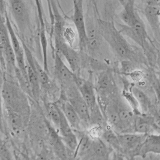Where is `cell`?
<instances>
[{
  "mask_svg": "<svg viewBox=\"0 0 160 160\" xmlns=\"http://www.w3.org/2000/svg\"><path fill=\"white\" fill-rule=\"evenodd\" d=\"M98 25L99 33L115 54L124 61L131 60L134 56L133 47L117 28L114 23L99 19Z\"/></svg>",
  "mask_w": 160,
  "mask_h": 160,
  "instance_id": "6da1fadb",
  "label": "cell"
},
{
  "mask_svg": "<svg viewBox=\"0 0 160 160\" xmlns=\"http://www.w3.org/2000/svg\"><path fill=\"white\" fill-rule=\"evenodd\" d=\"M11 14L21 34L30 31L31 20L29 10L25 0H8Z\"/></svg>",
  "mask_w": 160,
  "mask_h": 160,
  "instance_id": "7a4b0ae2",
  "label": "cell"
},
{
  "mask_svg": "<svg viewBox=\"0 0 160 160\" xmlns=\"http://www.w3.org/2000/svg\"><path fill=\"white\" fill-rule=\"evenodd\" d=\"M118 25L120 28L118 29L123 35L129 38L139 46L144 49L148 43L147 40L149 38L144 24L139 17L132 26H128L125 24Z\"/></svg>",
  "mask_w": 160,
  "mask_h": 160,
  "instance_id": "3957f363",
  "label": "cell"
},
{
  "mask_svg": "<svg viewBox=\"0 0 160 160\" xmlns=\"http://www.w3.org/2000/svg\"><path fill=\"white\" fill-rule=\"evenodd\" d=\"M55 44L56 52L62 54L73 73L77 72L80 67V57L77 51H75L59 36L56 37Z\"/></svg>",
  "mask_w": 160,
  "mask_h": 160,
  "instance_id": "277c9868",
  "label": "cell"
},
{
  "mask_svg": "<svg viewBox=\"0 0 160 160\" xmlns=\"http://www.w3.org/2000/svg\"><path fill=\"white\" fill-rule=\"evenodd\" d=\"M73 21L78 35L79 46L81 49H84L86 42V31L85 15L83 8V0H74V13Z\"/></svg>",
  "mask_w": 160,
  "mask_h": 160,
  "instance_id": "5b68a950",
  "label": "cell"
},
{
  "mask_svg": "<svg viewBox=\"0 0 160 160\" xmlns=\"http://www.w3.org/2000/svg\"><path fill=\"white\" fill-rule=\"evenodd\" d=\"M54 74L58 80L63 85L70 84L75 79V73L69 68L56 52L54 57Z\"/></svg>",
  "mask_w": 160,
  "mask_h": 160,
  "instance_id": "8992f818",
  "label": "cell"
},
{
  "mask_svg": "<svg viewBox=\"0 0 160 160\" xmlns=\"http://www.w3.org/2000/svg\"><path fill=\"white\" fill-rule=\"evenodd\" d=\"M147 134H124L118 136L120 147L127 150L137 149L143 142Z\"/></svg>",
  "mask_w": 160,
  "mask_h": 160,
  "instance_id": "52a82bcc",
  "label": "cell"
},
{
  "mask_svg": "<svg viewBox=\"0 0 160 160\" xmlns=\"http://www.w3.org/2000/svg\"><path fill=\"white\" fill-rule=\"evenodd\" d=\"M69 102L75 109L81 121L88 123L90 122L89 109L80 92L74 95L69 98Z\"/></svg>",
  "mask_w": 160,
  "mask_h": 160,
  "instance_id": "ba28073f",
  "label": "cell"
},
{
  "mask_svg": "<svg viewBox=\"0 0 160 160\" xmlns=\"http://www.w3.org/2000/svg\"><path fill=\"white\" fill-rule=\"evenodd\" d=\"M138 151V155L142 157L150 152L160 154V136L150 135L146 137L144 140L139 147Z\"/></svg>",
  "mask_w": 160,
  "mask_h": 160,
  "instance_id": "9c48e42d",
  "label": "cell"
},
{
  "mask_svg": "<svg viewBox=\"0 0 160 160\" xmlns=\"http://www.w3.org/2000/svg\"><path fill=\"white\" fill-rule=\"evenodd\" d=\"M135 0H127L124 3V8L120 14L121 20L125 25L132 26L139 18L135 8Z\"/></svg>",
  "mask_w": 160,
  "mask_h": 160,
  "instance_id": "30bf717a",
  "label": "cell"
},
{
  "mask_svg": "<svg viewBox=\"0 0 160 160\" xmlns=\"http://www.w3.org/2000/svg\"><path fill=\"white\" fill-rule=\"evenodd\" d=\"M146 18L153 32L157 36L160 33V9L158 6L147 5L145 9Z\"/></svg>",
  "mask_w": 160,
  "mask_h": 160,
  "instance_id": "8fae6325",
  "label": "cell"
},
{
  "mask_svg": "<svg viewBox=\"0 0 160 160\" xmlns=\"http://www.w3.org/2000/svg\"><path fill=\"white\" fill-rule=\"evenodd\" d=\"M61 109L71 128H73L75 130H80L81 128V119L69 102L68 101L63 103Z\"/></svg>",
  "mask_w": 160,
  "mask_h": 160,
  "instance_id": "7c38bea8",
  "label": "cell"
},
{
  "mask_svg": "<svg viewBox=\"0 0 160 160\" xmlns=\"http://www.w3.org/2000/svg\"><path fill=\"white\" fill-rule=\"evenodd\" d=\"M79 92L89 109L97 104L94 88L89 81H85L79 86Z\"/></svg>",
  "mask_w": 160,
  "mask_h": 160,
  "instance_id": "4fadbf2b",
  "label": "cell"
},
{
  "mask_svg": "<svg viewBox=\"0 0 160 160\" xmlns=\"http://www.w3.org/2000/svg\"><path fill=\"white\" fill-rule=\"evenodd\" d=\"M6 117L10 128L12 132L15 133H20L22 129V122L18 115L9 107L6 108Z\"/></svg>",
  "mask_w": 160,
  "mask_h": 160,
  "instance_id": "5bb4252c",
  "label": "cell"
},
{
  "mask_svg": "<svg viewBox=\"0 0 160 160\" xmlns=\"http://www.w3.org/2000/svg\"><path fill=\"white\" fill-rule=\"evenodd\" d=\"M93 139L87 134H84L78 141L77 148L75 151V157L77 155L84 156L91 153Z\"/></svg>",
  "mask_w": 160,
  "mask_h": 160,
  "instance_id": "9a60e30c",
  "label": "cell"
},
{
  "mask_svg": "<svg viewBox=\"0 0 160 160\" xmlns=\"http://www.w3.org/2000/svg\"><path fill=\"white\" fill-rule=\"evenodd\" d=\"M91 152L98 158H106L109 153V149L103 140L96 138L93 139Z\"/></svg>",
  "mask_w": 160,
  "mask_h": 160,
  "instance_id": "2e32d148",
  "label": "cell"
},
{
  "mask_svg": "<svg viewBox=\"0 0 160 160\" xmlns=\"http://www.w3.org/2000/svg\"><path fill=\"white\" fill-rule=\"evenodd\" d=\"M152 122L151 118L147 117H138L135 120V131L139 134H147L151 130Z\"/></svg>",
  "mask_w": 160,
  "mask_h": 160,
  "instance_id": "e0dca14e",
  "label": "cell"
},
{
  "mask_svg": "<svg viewBox=\"0 0 160 160\" xmlns=\"http://www.w3.org/2000/svg\"><path fill=\"white\" fill-rule=\"evenodd\" d=\"M132 93L136 99L139 107L142 111L146 112L148 110L149 100L146 95L142 90L137 87L132 88Z\"/></svg>",
  "mask_w": 160,
  "mask_h": 160,
  "instance_id": "ac0fdd59",
  "label": "cell"
},
{
  "mask_svg": "<svg viewBox=\"0 0 160 160\" xmlns=\"http://www.w3.org/2000/svg\"><path fill=\"white\" fill-rule=\"evenodd\" d=\"M60 108L55 104H49L48 106V113L51 121L58 130L60 121Z\"/></svg>",
  "mask_w": 160,
  "mask_h": 160,
  "instance_id": "d6986e66",
  "label": "cell"
},
{
  "mask_svg": "<svg viewBox=\"0 0 160 160\" xmlns=\"http://www.w3.org/2000/svg\"><path fill=\"white\" fill-rule=\"evenodd\" d=\"M62 142L70 151L75 152L78 145V140L76 134L72 131L66 135L61 136Z\"/></svg>",
  "mask_w": 160,
  "mask_h": 160,
  "instance_id": "ffe728a7",
  "label": "cell"
},
{
  "mask_svg": "<svg viewBox=\"0 0 160 160\" xmlns=\"http://www.w3.org/2000/svg\"><path fill=\"white\" fill-rule=\"evenodd\" d=\"M106 112L108 121L112 126H118L121 124L118 108L113 105H110L108 106Z\"/></svg>",
  "mask_w": 160,
  "mask_h": 160,
  "instance_id": "44dd1931",
  "label": "cell"
},
{
  "mask_svg": "<svg viewBox=\"0 0 160 160\" xmlns=\"http://www.w3.org/2000/svg\"><path fill=\"white\" fill-rule=\"evenodd\" d=\"M103 137L104 140L108 143L112 145L114 147H120L118 136L114 134L112 130L106 129L103 133Z\"/></svg>",
  "mask_w": 160,
  "mask_h": 160,
  "instance_id": "7402d4cb",
  "label": "cell"
},
{
  "mask_svg": "<svg viewBox=\"0 0 160 160\" xmlns=\"http://www.w3.org/2000/svg\"><path fill=\"white\" fill-rule=\"evenodd\" d=\"M35 68L40 83H42V84L48 83L49 81L48 74L45 71L44 69L43 70L42 67L36 60H35Z\"/></svg>",
  "mask_w": 160,
  "mask_h": 160,
  "instance_id": "603a6c76",
  "label": "cell"
},
{
  "mask_svg": "<svg viewBox=\"0 0 160 160\" xmlns=\"http://www.w3.org/2000/svg\"><path fill=\"white\" fill-rule=\"evenodd\" d=\"M40 36H41V40L42 41V44L43 51L44 69L46 72H48L49 69H48L47 55V42L44 30H42L41 34H40Z\"/></svg>",
  "mask_w": 160,
  "mask_h": 160,
  "instance_id": "cb8c5ba5",
  "label": "cell"
},
{
  "mask_svg": "<svg viewBox=\"0 0 160 160\" xmlns=\"http://www.w3.org/2000/svg\"><path fill=\"white\" fill-rule=\"evenodd\" d=\"M118 113L121 124L123 123H129L131 118L133 117L132 112L125 108H119V109L118 110Z\"/></svg>",
  "mask_w": 160,
  "mask_h": 160,
  "instance_id": "d4e9b609",
  "label": "cell"
},
{
  "mask_svg": "<svg viewBox=\"0 0 160 160\" xmlns=\"http://www.w3.org/2000/svg\"><path fill=\"white\" fill-rule=\"evenodd\" d=\"M64 37L65 42L70 46L72 47L76 39V34L71 28H68L65 30Z\"/></svg>",
  "mask_w": 160,
  "mask_h": 160,
  "instance_id": "484cf974",
  "label": "cell"
},
{
  "mask_svg": "<svg viewBox=\"0 0 160 160\" xmlns=\"http://www.w3.org/2000/svg\"><path fill=\"white\" fill-rule=\"evenodd\" d=\"M124 96L127 98L128 102H129L130 105H131L134 111L139 114L140 113V112L138 110L139 105H138V102L137 101L136 99L134 97L132 93H125Z\"/></svg>",
  "mask_w": 160,
  "mask_h": 160,
  "instance_id": "4316f807",
  "label": "cell"
},
{
  "mask_svg": "<svg viewBox=\"0 0 160 160\" xmlns=\"http://www.w3.org/2000/svg\"><path fill=\"white\" fill-rule=\"evenodd\" d=\"M110 79L107 75H102L98 81V85L99 89L102 90L107 89L110 85Z\"/></svg>",
  "mask_w": 160,
  "mask_h": 160,
  "instance_id": "83f0119b",
  "label": "cell"
},
{
  "mask_svg": "<svg viewBox=\"0 0 160 160\" xmlns=\"http://www.w3.org/2000/svg\"><path fill=\"white\" fill-rule=\"evenodd\" d=\"M35 1L38 10L39 12L40 20H41L42 24H43V21L42 14V8H41V2H40V0H35Z\"/></svg>",
  "mask_w": 160,
  "mask_h": 160,
  "instance_id": "f1b7e54d",
  "label": "cell"
},
{
  "mask_svg": "<svg viewBox=\"0 0 160 160\" xmlns=\"http://www.w3.org/2000/svg\"><path fill=\"white\" fill-rule=\"evenodd\" d=\"M3 83H4V81L3 79V75H2L1 68L0 66V100H1V91Z\"/></svg>",
  "mask_w": 160,
  "mask_h": 160,
  "instance_id": "f546056e",
  "label": "cell"
},
{
  "mask_svg": "<svg viewBox=\"0 0 160 160\" xmlns=\"http://www.w3.org/2000/svg\"><path fill=\"white\" fill-rule=\"evenodd\" d=\"M147 5L158 6L160 0H146Z\"/></svg>",
  "mask_w": 160,
  "mask_h": 160,
  "instance_id": "4dcf8cb0",
  "label": "cell"
},
{
  "mask_svg": "<svg viewBox=\"0 0 160 160\" xmlns=\"http://www.w3.org/2000/svg\"><path fill=\"white\" fill-rule=\"evenodd\" d=\"M3 0H0V10L2 11L3 8Z\"/></svg>",
  "mask_w": 160,
  "mask_h": 160,
  "instance_id": "1f68e13d",
  "label": "cell"
},
{
  "mask_svg": "<svg viewBox=\"0 0 160 160\" xmlns=\"http://www.w3.org/2000/svg\"><path fill=\"white\" fill-rule=\"evenodd\" d=\"M1 100H0V108H1Z\"/></svg>",
  "mask_w": 160,
  "mask_h": 160,
  "instance_id": "d6a6232c",
  "label": "cell"
}]
</instances>
